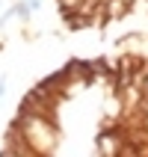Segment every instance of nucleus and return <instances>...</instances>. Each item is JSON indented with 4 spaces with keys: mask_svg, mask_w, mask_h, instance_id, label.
Here are the masks:
<instances>
[{
    "mask_svg": "<svg viewBox=\"0 0 148 157\" xmlns=\"http://www.w3.org/2000/svg\"><path fill=\"white\" fill-rule=\"evenodd\" d=\"M145 80V86H142V95H145V101H148V77H142Z\"/></svg>",
    "mask_w": 148,
    "mask_h": 157,
    "instance_id": "1",
    "label": "nucleus"
}]
</instances>
